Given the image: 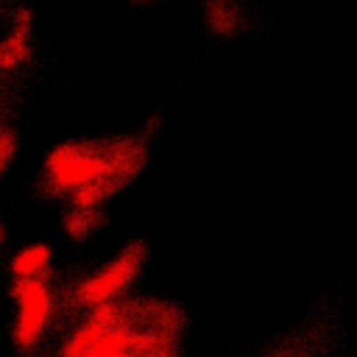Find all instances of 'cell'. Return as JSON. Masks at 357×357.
<instances>
[{"instance_id":"6da1fadb","label":"cell","mask_w":357,"mask_h":357,"mask_svg":"<svg viewBox=\"0 0 357 357\" xmlns=\"http://www.w3.org/2000/svg\"><path fill=\"white\" fill-rule=\"evenodd\" d=\"M137 170V153L128 145L92 148V145H64L53 151L45 162V178L56 192L100 190L109 195L123 178Z\"/></svg>"},{"instance_id":"7a4b0ae2","label":"cell","mask_w":357,"mask_h":357,"mask_svg":"<svg viewBox=\"0 0 357 357\" xmlns=\"http://www.w3.org/2000/svg\"><path fill=\"white\" fill-rule=\"evenodd\" d=\"M14 298H17L14 340L22 351L36 349L50 326V318H53V290L45 282V276L42 279H17Z\"/></svg>"},{"instance_id":"3957f363","label":"cell","mask_w":357,"mask_h":357,"mask_svg":"<svg viewBox=\"0 0 357 357\" xmlns=\"http://www.w3.org/2000/svg\"><path fill=\"white\" fill-rule=\"evenodd\" d=\"M139 262H142V251H126L120 254L114 262H109L106 268H100L98 273H92L75 293V304L92 310L109 301H117L126 287L134 282V276L139 273Z\"/></svg>"},{"instance_id":"277c9868","label":"cell","mask_w":357,"mask_h":357,"mask_svg":"<svg viewBox=\"0 0 357 357\" xmlns=\"http://www.w3.org/2000/svg\"><path fill=\"white\" fill-rule=\"evenodd\" d=\"M84 357H142L139 326H134L123 312L120 321H114L109 329L98 335V340L89 346Z\"/></svg>"},{"instance_id":"5b68a950","label":"cell","mask_w":357,"mask_h":357,"mask_svg":"<svg viewBox=\"0 0 357 357\" xmlns=\"http://www.w3.org/2000/svg\"><path fill=\"white\" fill-rule=\"evenodd\" d=\"M50 271V248L47 245H25L11 259V273L17 279H42Z\"/></svg>"},{"instance_id":"8992f818","label":"cell","mask_w":357,"mask_h":357,"mask_svg":"<svg viewBox=\"0 0 357 357\" xmlns=\"http://www.w3.org/2000/svg\"><path fill=\"white\" fill-rule=\"evenodd\" d=\"M22 56H25L22 33H14L11 39H6V42L0 45V67H8V64H14V61L22 59Z\"/></svg>"},{"instance_id":"52a82bcc","label":"cell","mask_w":357,"mask_h":357,"mask_svg":"<svg viewBox=\"0 0 357 357\" xmlns=\"http://www.w3.org/2000/svg\"><path fill=\"white\" fill-rule=\"evenodd\" d=\"M11 151H14V145H11V137H8L6 131H0V170H3L6 159L11 156Z\"/></svg>"},{"instance_id":"ba28073f","label":"cell","mask_w":357,"mask_h":357,"mask_svg":"<svg viewBox=\"0 0 357 357\" xmlns=\"http://www.w3.org/2000/svg\"><path fill=\"white\" fill-rule=\"evenodd\" d=\"M145 357H176V354H173L170 346H162V349H156V351H151V354H145Z\"/></svg>"},{"instance_id":"9c48e42d","label":"cell","mask_w":357,"mask_h":357,"mask_svg":"<svg viewBox=\"0 0 357 357\" xmlns=\"http://www.w3.org/2000/svg\"><path fill=\"white\" fill-rule=\"evenodd\" d=\"M0 240H3V229H0Z\"/></svg>"}]
</instances>
